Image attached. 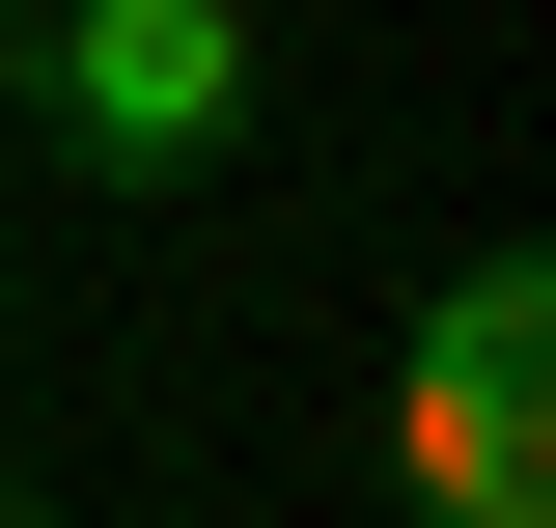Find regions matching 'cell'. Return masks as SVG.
Here are the masks:
<instances>
[{"label":"cell","instance_id":"277c9868","mask_svg":"<svg viewBox=\"0 0 556 528\" xmlns=\"http://www.w3.org/2000/svg\"><path fill=\"white\" fill-rule=\"evenodd\" d=\"M0 528H84V501H28V473H0Z\"/></svg>","mask_w":556,"mask_h":528},{"label":"cell","instance_id":"7a4b0ae2","mask_svg":"<svg viewBox=\"0 0 556 528\" xmlns=\"http://www.w3.org/2000/svg\"><path fill=\"white\" fill-rule=\"evenodd\" d=\"M390 501H417V528H556V390L390 362Z\"/></svg>","mask_w":556,"mask_h":528},{"label":"cell","instance_id":"3957f363","mask_svg":"<svg viewBox=\"0 0 556 528\" xmlns=\"http://www.w3.org/2000/svg\"><path fill=\"white\" fill-rule=\"evenodd\" d=\"M417 362H473V390H556V251H529V223H473V251L417 278Z\"/></svg>","mask_w":556,"mask_h":528},{"label":"cell","instance_id":"6da1fadb","mask_svg":"<svg viewBox=\"0 0 556 528\" xmlns=\"http://www.w3.org/2000/svg\"><path fill=\"white\" fill-rule=\"evenodd\" d=\"M0 112L56 196H223L278 139V0H0Z\"/></svg>","mask_w":556,"mask_h":528}]
</instances>
